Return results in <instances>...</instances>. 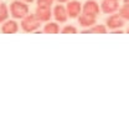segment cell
<instances>
[{
	"label": "cell",
	"instance_id": "obj_1",
	"mask_svg": "<svg viewBox=\"0 0 129 117\" xmlns=\"http://www.w3.org/2000/svg\"><path fill=\"white\" fill-rule=\"evenodd\" d=\"M9 11H10V16L13 19H16V20H21L27 14H30L29 4L22 1V0H14L9 5Z\"/></svg>",
	"mask_w": 129,
	"mask_h": 117
},
{
	"label": "cell",
	"instance_id": "obj_2",
	"mask_svg": "<svg viewBox=\"0 0 129 117\" xmlns=\"http://www.w3.org/2000/svg\"><path fill=\"white\" fill-rule=\"evenodd\" d=\"M41 26V21H39L35 14H27L25 17L21 19L20 22V29L24 33H35L39 30V28Z\"/></svg>",
	"mask_w": 129,
	"mask_h": 117
},
{
	"label": "cell",
	"instance_id": "obj_3",
	"mask_svg": "<svg viewBox=\"0 0 129 117\" xmlns=\"http://www.w3.org/2000/svg\"><path fill=\"white\" fill-rule=\"evenodd\" d=\"M125 24V20L120 16L118 13H113L106 20V26L109 30H115V29H122Z\"/></svg>",
	"mask_w": 129,
	"mask_h": 117
},
{
	"label": "cell",
	"instance_id": "obj_4",
	"mask_svg": "<svg viewBox=\"0 0 129 117\" xmlns=\"http://www.w3.org/2000/svg\"><path fill=\"white\" fill-rule=\"evenodd\" d=\"M66 10H67V15L70 19H77L82 14V4L77 0H70L68 3H66Z\"/></svg>",
	"mask_w": 129,
	"mask_h": 117
},
{
	"label": "cell",
	"instance_id": "obj_5",
	"mask_svg": "<svg viewBox=\"0 0 129 117\" xmlns=\"http://www.w3.org/2000/svg\"><path fill=\"white\" fill-rule=\"evenodd\" d=\"M52 17L58 22V24H63L67 21L68 15H67V10H66V6L63 4H58L56 6H53L52 9Z\"/></svg>",
	"mask_w": 129,
	"mask_h": 117
},
{
	"label": "cell",
	"instance_id": "obj_6",
	"mask_svg": "<svg viewBox=\"0 0 129 117\" xmlns=\"http://www.w3.org/2000/svg\"><path fill=\"white\" fill-rule=\"evenodd\" d=\"M82 13L88 14V15H93V16H98V14L101 13V6L96 0H87L82 5Z\"/></svg>",
	"mask_w": 129,
	"mask_h": 117
},
{
	"label": "cell",
	"instance_id": "obj_7",
	"mask_svg": "<svg viewBox=\"0 0 129 117\" xmlns=\"http://www.w3.org/2000/svg\"><path fill=\"white\" fill-rule=\"evenodd\" d=\"M35 16L41 22H47L52 19V9L50 6H37L35 10Z\"/></svg>",
	"mask_w": 129,
	"mask_h": 117
},
{
	"label": "cell",
	"instance_id": "obj_8",
	"mask_svg": "<svg viewBox=\"0 0 129 117\" xmlns=\"http://www.w3.org/2000/svg\"><path fill=\"white\" fill-rule=\"evenodd\" d=\"M99 6H101V11L107 15H111L119 10V3L117 0H103Z\"/></svg>",
	"mask_w": 129,
	"mask_h": 117
},
{
	"label": "cell",
	"instance_id": "obj_9",
	"mask_svg": "<svg viewBox=\"0 0 129 117\" xmlns=\"http://www.w3.org/2000/svg\"><path fill=\"white\" fill-rule=\"evenodd\" d=\"M20 29V24L16 19H8L1 24V33L3 34H16Z\"/></svg>",
	"mask_w": 129,
	"mask_h": 117
},
{
	"label": "cell",
	"instance_id": "obj_10",
	"mask_svg": "<svg viewBox=\"0 0 129 117\" xmlns=\"http://www.w3.org/2000/svg\"><path fill=\"white\" fill-rule=\"evenodd\" d=\"M80 26H82L83 29H89L91 26H93L94 24H97V16L93 15H88V14H81L80 16L77 17Z\"/></svg>",
	"mask_w": 129,
	"mask_h": 117
},
{
	"label": "cell",
	"instance_id": "obj_11",
	"mask_svg": "<svg viewBox=\"0 0 129 117\" xmlns=\"http://www.w3.org/2000/svg\"><path fill=\"white\" fill-rule=\"evenodd\" d=\"M45 34H60L61 33V29H60V25L57 21H47L45 25H44V30Z\"/></svg>",
	"mask_w": 129,
	"mask_h": 117
},
{
	"label": "cell",
	"instance_id": "obj_12",
	"mask_svg": "<svg viewBox=\"0 0 129 117\" xmlns=\"http://www.w3.org/2000/svg\"><path fill=\"white\" fill-rule=\"evenodd\" d=\"M83 34H107V26L102 24H94L89 29H83Z\"/></svg>",
	"mask_w": 129,
	"mask_h": 117
},
{
	"label": "cell",
	"instance_id": "obj_13",
	"mask_svg": "<svg viewBox=\"0 0 129 117\" xmlns=\"http://www.w3.org/2000/svg\"><path fill=\"white\" fill-rule=\"evenodd\" d=\"M10 16L9 8L5 3H0V24H3L5 20H8Z\"/></svg>",
	"mask_w": 129,
	"mask_h": 117
},
{
	"label": "cell",
	"instance_id": "obj_14",
	"mask_svg": "<svg viewBox=\"0 0 129 117\" xmlns=\"http://www.w3.org/2000/svg\"><path fill=\"white\" fill-rule=\"evenodd\" d=\"M118 14L123 17L125 21H129V4H124L123 6H119Z\"/></svg>",
	"mask_w": 129,
	"mask_h": 117
},
{
	"label": "cell",
	"instance_id": "obj_15",
	"mask_svg": "<svg viewBox=\"0 0 129 117\" xmlns=\"http://www.w3.org/2000/svg\"><path fill=\"white\" fill-rule=\"evenodd\" d=\"M62 34H77V28L75 25H66L61 30Z\"/></svg>",
	"mask_w": 129,
	"mask_h": 117
},
{
	"label": "cell",
	"instance_id": "obj_16",
	"mask_svg": "<svg viewBox=\"0 0 129 117\" xmlns=\"http://www.w3.org/2000/svg\"><path fill=\"white\" fill-rule=\"evenodd\" d=\"M55 0H37V6H52Z\"/></svg>",
	"mask_w": 129,
	"mask_h": 117
},
{
	"label": "cell",
	"instance_id": "obj_17",
	"mask_svg": "<svg viewBox=\"0 0 129 117\" xmlns=\"http://www.w3.org/2000/svg\"><path fill=\"white\" fill-rule=\"evenodd\" d=\"M113 34H123L124 33V30H122V29H115V30H111Z\"/></svg>",
	"mask_w": 129,
	"mask_h": 117
},
{
	"label": "cell",
	"instance_id": "obj_18",
	"mask_svg": "<svg viewBox=\"0 0 129 117\" xmlns=\"http://www.w3.org/2000/svg\"><path fill=\"white\" fill-rule=\"evenodd\" d=\"M56 3H58V4H66V3H68L70 0H55Z\"/></svg>",
	"mask_w": 129,
	"mask_h": 117
},
{
	"label": "cell",
	"instance_id": "obj_19",
	"mask_svg": "<svg viewBox=\"0 0 129 117\" xmlns=\"http://www.w3.org/2000/svg\"><path fill=\"white\" fill-rule=\"evenodd\" d=\"M22 1H25V3H27V4H31V3H34L35 0H22Z\"/></svg>",
	"mask_w": 129,
	"mask_h": 117
},
{
	"label": "cell",
	"instance_id": "obj_20",
	"mask_svg": "<svg viewBox=\"0 0 129 117\" xmlns=\"http://www.w3.org/2000/svg\"><path fill=\"white\" fill-rule=\"evenodd\" d=\"M124 4H129V0H124Z\"/></svg>",
	"mask_w": 129,
	"mask_h": 117
},
{
	"label": "cell",
	"instance_id": "obj_21",
	"mask_svg": "<svg viewBox=\"0 0 129 117\" xmlns=\"http://www.w3.org/2000/svg\"><path fill=\"white\" fill-rule=\"evenodd\" d=\"M127 34H129V28H128V29H127Z\"/></svg>",
	"mask_w": 129,
	"mask_h": 117
},
{
	"label": "cell",
	"instance_id": "obj_22",
	"mask_svg": "<svg viewBox=\"0 0 129 117\" xmlns=\"http://www.w3.org/2000/svg\"><path fill=\"white\" fill-rule=\"evenodd\" d=\"M117 1H119V0H117Z\"/></svg>",
	"mask_w": 129,
	"mask_h": 117
}]
</instances>
